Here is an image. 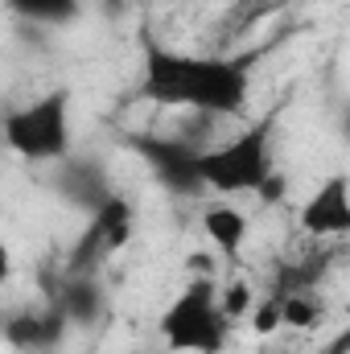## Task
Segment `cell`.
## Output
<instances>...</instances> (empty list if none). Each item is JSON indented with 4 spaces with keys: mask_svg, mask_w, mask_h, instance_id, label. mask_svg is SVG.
I'll return each mask as SVG.
<instances>
[{
    "mask_svg": "<svg viewBox=\"0 0 350 354\" xmlns=\"http://www.w3.org/2000/svg\"><path fill=\"white\" fill-rule=\"evenodd\" d=\"M145 91L157 103L198 107V111H235L248 95V79L227 58L149 50L145 58Z\"/></svg>",
    "mask_w": 350,
    "mask_h": 354,
    "instance_id": "6da1fadb",
    "label": "cell"
},
{
    "mask_svg": "<svg viewBox=\"0 0 350 354\" xmlns=\"http://www.w3.org/2000/svg\"><path fill=\"white\" fill-rule=\"evenodd\" d=\"M227 326L231 322L214 305V280H190L185 292H177L161 313L165 342L185 354H214L227 338Z\"/></svg>",
    "mask_w": 350,
    "mask_h": 354,
    "instance_id": "7a4b0ae2",
    "label": "cell"
},
{
    "mask_svg": "<svg viewBox=\"0 0 350 354\" xmlns=\"http://www.w3.org/2000/svg\"><path fill=\"white\" fill-rule=\"evenodd\" d=\"M4 140L12 153L29 157V161H50L62 157L71 145V99L66 91H54L46 99H37L25 111H12L4 124Z\"/></svg>",
    "mask_w": 350,
    "mask_h": 354,
    "instance_id": "3957f363",
    "label": "cell"
},
{
    "mask_svg": "<svg viewBox=\"0 0 350 354\" xmlns=\"http://www.w3.org/2000/svg\"><path fill=\"white\" fill-rule=\"evenodd\" d=\"M198 174L206 177V185H214L219 194L256 189L264 177L272 174V161H268V149H264V132H248V136L206 153L198 161Z\"/></svg>",
    "mask_w": 350,
    "mask_h": 354,
    "instance_id": "277c9868",
    "label": "cell"
},
{
    "mask_svg": "<svg viewBox=\"0 0 350 354\" xmlns=\"http://www.w3.org/2000/svg\"><path fill=\"white\" fill-rule=\"evenodd\" d=\"M301 227L309 235H342L350 227V202H347V177H330L326 185H317V194L305 202L301 210Z\"/></svg>",
    "mask_w": 350,
    "mask_h": 354,
    "instance_id": "5b68a950",
    "label": "cell"
},
{
    "mask_svg": "<svg viewBox=\"0 0 350 354\" xmlns=\"http://www.w3.org/2000/svg\"><path fill=\"white\" fill-rule=\"evenodd\" d=\"M202 235H206V243L214 252L235 256L243 248V239H248V214L235 210L231 202H210L202 210Z\"/></svg>",
    "mask_w": 350,
    "mask_h": 354,
    "instance_id": "8992f818",
    "label": "cell"
},
{
    "mask_svg": "<svg viewBox=\"0 0 350 354\" xmlns=\"http://www.w3.org/2000/svg\"><path fill=\"white\" fill-rule=\"evenodd\" d=\"M276 305H280V330H301L305 334V330H313L322 322V305L309 292H288Z\"/></svg>",
    "mask_w": 350,
    "mask_h": 354,
    "instance_id": "52a82bcc",
    "label": "cell"
},
{
    "mask_svg": "<svg viewBox=\"0 0 350 354\" xmlns=\"http://www.w3.org/2000/svg\"><path fill=\"white\" fill-rule=\"evenodd\" d=\"M214 305L227 322H239L248 317V309L256 305L252 301V284L248 280H227V284H214Z\"/></svg>",
    "mask_w": 350,
    "mask_h": 354,
    "instance_id": "ba28073f",
    "label": "cell"
},
{
    "mask_svg": "<svg viewBox=\"0 0 350 354\" xmlns=\"http://www.w3.org/2000/svg\"><path fill=\"white\" fill-rule=\"evenodd\" d=\"M248 326H252V334L272 338V334L280 330V305H276V301H260V305H252V309H248Z\"/></svg>",
    "mask_w": 350,
    "mask_h": 354,
    "instance_id": "9c48e42d",
    "label": "cell"
},
{
    "mask_svg": "<svg viewBox=\"0 0 350 354\" xmlns=\"http://www.w3.org/2000/svg\"><path fill=\"white\" fill-rule=\"evenodd\" d=\"M17 8L29 17H66L75 8V0H17Z\"/></svg>",
    "mask_w": 350,
    "mask_h": 354,
    "instance_id": "30bf717a",
    "label": "cell"
},
{
    "mask_svg": "<svg viewBox=\"0 0 350 354\" xmlns=\"http://www.w3.org/2000/svg\"><path fill=\"white\" fill-rule=\"evenodd\" d=\"M8 276H12V252H8V243L0 239V284H8Z\"/></svg>",
    "mask_w": 350,
    "mask_h": 354,
    "instance_id": "8fae6325",
    "label": "cell"
}]
</instances>
